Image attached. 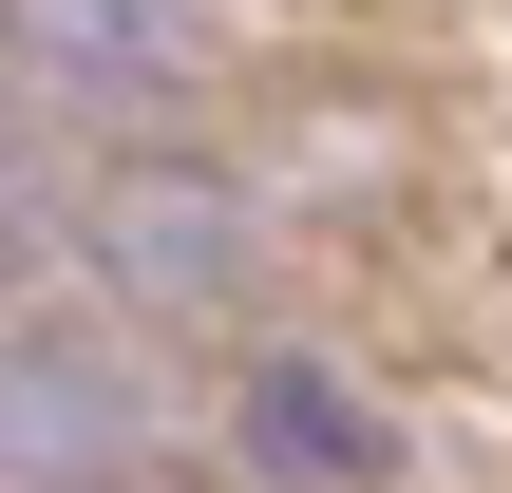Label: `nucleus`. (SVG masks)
Returning a JSON list of instances; mask_svg holds the SVG:
<instances>
[{"instance_id": "obj_2", "label": "nucleus", "mask_w": 512, "mask_h": 493, "mask_svg": "<svg viewBox=\"0 0 512 493\" xmlns=\"http://www.w3.org/2000/svg\"><path fill=\"white\" fill-rule=\"evenodd\" d=\"M0 57H19V95H171L190 19L171 0H0Z\"/></svg>"}, {"instance_id": "obj_3", "label": "nucleus", "mask_w": 512, "mask_h": 493, "mask_svg": "<svg viewBox=\"0 0 512 493\" xmlns=\"http://www.w3.org/2000/svg\"><path fill=\"white\" fill-rule=\"evenodd\" d=\"M247 456L285 493H342V475H380V418H361L323 361H266V380H247Z\"/></svg>"}, {"instance_id": "obj_1", "label": "nucleus", "mask_w": 512, "mask_h": 493, "mask_svg": "<svg viewBox=\"0 0 512 493\" xmlns=\"http://www.w3.org/2000/svg\"><path fill=\"white\" fill-rule=\"evenodd\" d=\"M76 228H95V247H114V285H152V304L247 285V190H209V171H114Z\"/></svg>"}, {"instance_id": "obj_4", "label": "nucleus", "mask_w": 512, "mask_h": 493, "mask_svg": "<svg viewBox=\"0 0 512 493\" xmlns=\"http://www.w3.org/2000/svg\"><path fill=\"white\" fill-rule=\"evenodd\" d=\"M0 456H38V475H95V456H114V399H95L57 342H0Z\"/></svg>"}]
</instances>
